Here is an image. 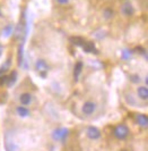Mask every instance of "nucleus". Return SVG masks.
I'll return each instance as SVG.
<instances>
[{"label":"nucleus","instance_id":"1","mask_svg":"<svg viewBox=\"0 0 148 151\" xmlns=\"http://www.w3.org/2000/svg\"><path fill=\"white\" fill-rule=\"evenodd\" d=\"M114 135L115 137H118L120 140L122 139H126L127 136L129 135V129L127 127L126 125H118L115 129H114Z\"/></svg>","mask_w":148,"mask_h":151},{"label":"nucleus","instance_id":"2","mask_svg":"<svg viewBox=\"0 0 148 151\" xmlns=\"http://www.w3.org/2000/svg\"><path fill=\"white\" fill-rule=\"evenodd\" d=\"M95 109H96V104H94L92 101H87L83 106V113L85 115H92L95 111Z\"/></svg>","mask_w":148,"mask_h":151},{"label":"nucleus","instance_id":"3","mask_svg":"<svg viewBox=\"0 0 148 151\" xmlns=\"http://www.w3.org/2000/svg\"><path fill=\"white\" fill-rule=\"evenodd\" d=\"M35 67H36L37 70H38V72L42 74V76H45V73H46V72H48V69H49L48 64H46L44 60H42V59H40V60L36 61Z\"/></svg>","mask_w":148,"mask_h":151},{"label":"nucleus","instance_id":"4","mask_svg":"<svg viewBox=\"0 0 148 151\" xmlns=\"http://www.w3.org/2000/svg\"><path fill=\"white\" fill-rule=\"evenodd\" d=\"M67 135H68V129H59L53 132V137L56 140H65Z\"/></svg>","mask_w":148,"mask_h":151},{"label":"nucleus","instance_id":"5","mask_svg":"<svg viewBox=\"0 0 148 151\" xmlns=\"http://www.w3.org/2000/svg\"><path fill=\"white\" fill-rule=\"evenodd\" d=\"M121 12H122V14L126 16H131L133 14V7L132 5L130 4V2H125L123 5H122V7H121Z\"/></svg>","mask_w":148,"mask_h":151},{"label":"nucleus","instance_id":"6","mask_svg":"<svg viewBox=\"0 0 148 151\" xmlns=\"http://www.w3.org/2000/svg\"><path fill=\"white\" fill-rule=\"evenodd\" d=\"M86 133H87V136H88L89 139H92V140H96V139H98V137L101 136L100 131H98L96 127H93V126L88 127Z\"/></svg>","mask_w":148,"mask_h":151},{"label":"nucleus","instance_id":"7","mask_svg":"<svg viewBox=\"0 0 148 151\" xmlns=\"http://www.w3.org/2000/svg\"><path fill=\"white\" fill-rule=\"evenodd\" d=\"M5 148L7 151H16L15 144H14V140L11 139L10 134H7L6 139H5Z\"/></svg>","mask_w":148,"mask_h":151},{"label":"nucleus","instance_id":"8","mask_svg":"<svg viewBox=\"0 0 148 151\" xmlns=\"http://www.w3.org/2000/svg\"><path fill=\"white\" fill-rule=\"evenodd\" d=\"M136 122L142 126V127H147L148 125V118L146 115H142V114H139V115H137L136 116Z\"/></svg>","mask_w":148,"mask_h":151},{"label":"nucleus","instance_id":"9","mask_svg":"<svg viewBox=\"0 0 148 151\" xmlns=\"http://www.w3.org/2000/svg\"><path fill=\"white\" fill-rule=\"evenodd\" d=\"M83 49H84L85 52H96L95 45L92 41H85L84 45H83Z\"/></svg>","mask_w":148,"mask_h":151},{"label":"nucleus","instance_id":"10","mask_svg":"<svg viewBox=\"0 0 148 151\" xmlns=\"http://www.w3.org/2000/svg\"><path fill=\"white\" fill-rule=\"evenodd\" d=\"M137 93H138V97L140 99H142V100H147L148 99V90L146 86H140V88H138Z\"/></svg>","mask_w":148,"mask_h":151},{"label":"nucleus","instance_id":"11","mask_svg":"<svg viewBox=\"0 0 148 151\" xmlns=\"http://www.w3.org/2000/svg\"><path fill=\"white\" fill-rule=\"evenodd\" d=\"M82 69H83V63L82 61L76 63V65H75V69H74V77H75V80H76V81L78 80V77H79V75H80Z\"/></svg>","mask_w":148,"mask_h":151},{"label":"nucleus","instance_id":"12","mask_svg":"<svg viewBox=\"0 0 148 151\" xmlns=\"http://www.w3.org/2000/svg\"><path fill=\"white\" fill-rule=\"evenodd\" d=\"M21 102H22V105L24 106H27V105H30L31 101H32V96H31L30 93H23L22 96H21Z\"/></svg>","mask_w":148,"mask_h":151},{"label":"nucleus","instance_id":"13","mask_svg":"<svg viewBox=\"0 0 148 151\" xmlns=\"http://www.w3.org/2000/svg\"><path fill=\"white\" fill-rule=\"evenodd\" d=\"M70 42H71L73 45H77V47H83L85 40L83 38H80V37H71V38H70Z\"/></svg>","mask_w":148,"mask_h":151},{"label":"nucleus","instance_id":"14","mask_svg":"<svg viewBox=\"0 0 148 151\" xmlns=\"http://www.w3.org/2000/svg\"><path fill=\"white\" fill-rule=\"evenodd\" d=\"M11 33H13V25H11V24H8L7 26L4 29V31H2V35H4L5 38H8Z\"/></svg>","mask_w":148,"mask_h":151},{"label":"nucleus","instance_id":"15","mask_svg":"<svg viewBox=\"0 0 148 151\" xmlns=\"http://www.w3.org/2000/svg\"><path fill=\"white\" fill-rule=\"evenodd\" d=\"M17 113H18V115H19L21 117H26V116H28L30 111H28L25 107H18V108H17Z\"/></svg>","mask_w":148,"mask_h":151},{"label":"nucleus","instance_id":"16","mask_svg":"<svg viewBox=\"0 0 148 151\" xmlns=\"http://www.w3.org/2000/svg\"><path fill=\"white\" fill-rule=\"evenodd\" d=\"M8 77H9V80H8V85H9V86H11V85L16 82L17 73H16V72H13V73L10 74V76H8Z\"/></svg>","mask_w":148,"mask_h":151},{"label":"nucleus","instance_id":"17","mask_svg":"<svg viewBox=\"0 0 148 151\" xmlns=\"http://www.w3.org/2000/svg\"><path fill=\"white\" fill-rule=\"evenodd\" d=\"M9 65H10V59H8V60L6 61V64H4V65L0 67V75H2V74L7 70L8 67H9Z\"/></svg>","mask_w":148,"mask_h":151},{"label":"nucleus","instance_id":"18","mask_svg":"<svg viewBox=\"0 0 148 151\" xmlns=\"http://www.w3.org/2000/svg\"><path fill=\"white\" fill-rule=\"evenodd\" d=\"M22 61H23V45H19V49H18V65L22 66Z\"/></svg>","mask_w":148,"mask_h":151},{"label":"nucleus","instance_id":"19","mask_svg":"<svg viewBox=\"0 0 148 151\" xmlns=\"http://www.w3.org/2000/svg\"><path fill=\"white\" fill-rule=\"evenodd\" d=\"M112 16H113V10L110 9V8H106V9L104 10V17H105V18H111Z\"/></svg>","mask_w":148,"mask_h":151},{"label":"nucleus","instance_id":"20","mask_svg":"<svg viewBox=\"0 0 148 151\" xmlns=\"http://www.w3.org/2000/svg\"><path fill=\"white\" fill-rule=\"evenodd\" d=\"M130 56H131V51H130V50H125V51H122V58H123V59H129Z\"/></svg>","mask_w":148,"mask_h":151},{"label":"nucleus","instance_id":"21","mask_svg":"<svg viewBox=\"0 0 148 151\" xmlns=\"http://www.w3.org/2000/svg\"><path fill=\"white\" fill-rule=\"evenodd\" d=\"M8 80H9L8 76H6V75L0 76V85H4L5 83H8Z\"/></svg>","mask_w":148,"mask_h":151},{"label":"nucleus","instance_id":"22","mask_svg":"<svg viewBox=\"0 0 148 151\" xmlns=\"http://www.w3.org/2000/svg\"><path fill=\"white\" fill-rule=\"evenodd\" d=\"M58 4H60V5H67L68 2H69V0H56Z\"/></svg>","mask_w":148,"mask_h":151},{"label":"nucleus","instance_id":"23","mask_svg":"<svg viewBox=\"0 0 148 151\" xmlns=\"http://www.w3.org/2000/svg\"><path fill=\"white\" fill-rule=\"evenodd\" d=\"M130 80H132V82H134V83H137L139 80H138V76H136V75H133L130 77Z\"/></svg>","mask_w":148,"mask_h":151},{"label":"nucleus","instance_id":"24","mask_svg":"<svg viewBox=\"0 0 148 151\" xmlns=\"http://www.w3.org/2000/svg\"><path fill=\"white\" fill-rule=\"evenodd\" d=\"M1 53H2V47L0 45V56H1Z\"/></svg>","mask_w":148,"mask_h":151}]
</instances>
